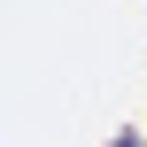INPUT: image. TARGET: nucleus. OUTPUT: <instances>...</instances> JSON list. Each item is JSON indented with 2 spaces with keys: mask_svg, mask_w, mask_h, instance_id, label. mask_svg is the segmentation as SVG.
Wrapping results in <instances>:
<instances>
[{
  "mask_svg": "<svg viewBox=\"0 0 147 147\" xmlns=\"http://www.w3.org/2000/svg\"><path fill=\"white\" fill-rule=\"evenodd\" d=\"M116 147H140V140H116Z\"/></svg>",
  "mask_w": 147,
  "mask_h": 147,
  "instance_id": "nucleus-1",
  "label": "nucleus"
}]
</instances>
